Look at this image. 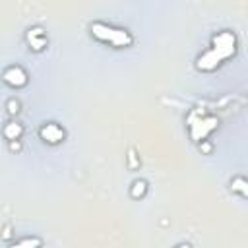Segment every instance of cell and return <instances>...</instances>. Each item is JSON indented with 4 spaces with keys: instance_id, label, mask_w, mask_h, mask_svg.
Here are the masks:
<instances>
[{
    "instance_id": "8992f818",
    "label": "cell",
    "mask_w": 248,
    "mask_h": 248,
    "mask_svg": "<svg viewBox=\"0 0 248 248\" xmlns=\"http://www.w3.org/2000/svg\"><path fill=\"white\" fill-rule=\"evenodd\" d=\"M25 41H27V45H29L35 52H41V50L46 46V43H48L46 33H45L43 27H31V29L25 33Z\"/></svg>"
},
{
    "instance_id": "7a4b0ae2",
    "label": "cell",
    "mask_w": 248,
    "mask_h": 248,
    "mask_svg": "<svg viewBox=\"0 0 248 248\" xmlns=\"http://www.w3.org/2000/svg\"><path fill=\"white\" fill-rule=\"evenodd\" d=\"M91 35L99 43L110 45L114 48H124V46H130L134 43V37H132V33L128 29L114 27V25H108V23H103V21L91 23Z\"/></svg>"
},
{
    "instance_id": "6da1fadb",
    "label": "cell",
    "mask_w": 248,
    "mask_h": 248,
    "mask_svg": "<svg viewBox=\"0 0 248 248\" xmlns=\"http://www.w3.org/2000/svg\"><path fill=\"white\" fill-rule=\"evenodd\" d=\"M236 46H238V41L232 31H219L217 35L211 37V46L196 60V68L200 72H213L227 58L234 56Z\"/></svg>"
},
{
    "instance_id": "ba28073f",
    "label": "cell",
    "mask_w": 248,
    "mask_h": 248,
    "mask_svg": "<svg viewBox=\"0 0 248 248\" xmlns=\"http://www.w3.org/2000/svg\"><path fill=\"white\" fill-rule=\"evenodd\" d=\"M145 192H147L145 180H136L132 184V198H141V196H145Z\"/></svg>"
},
{
    "instance_id": "30bf717a",
    "label": "cell",
    "mask_w": 248,
    "mask_h": 248,
    "mask_svg": "<svg viewBox=\"0 0 248 248\" xmlns=\"http://www.w3.org/2000/svg\"><path fill=\"white\" fill-rule=\"evenodd\" d=\"M25 244H31V246H33V244H37V246H39V244H41V240H29V238H25V240H19V242H17V246H25Z\"/></svg>"
},
{
    "instance_id": "52a82bcc",
    "label": "cell",
    "mask_w": 248,
    "mask_h": 248,
    "mask_svg": "<svg viewBox=\"0 0 248 248\" xmlns=\"http://www.w3.org/2000/svg\"><path fill=\"white\" fill-rule=\"evenodd\" d=\"M2 134H4V138H6L8 141H16V140L21 138L23 126H21L19 122H8V124L4 126V130H2Z\"/></svg>"
},
{
    "instance_id": "3957f363",
    "label": "cell",
    "mask_w": 248,
    "mask_h": 248,
    "mask_svg": "<svg viewBox=\"0 0 248 248\" xmlns=\"http://www.w3.org/2000/svg\"><path fill=\"white\" fill-rule=\"evenodd\" d=\"M217 124H219V120L215 118V116H200V118H196L194 114H190V118H188V128H190V136H192V140H196V141H200V140H205L207 136H209V132H213L215 128H217Z\"/></svg>"
},
{
    "instance_id": "277c9868",
    "label": "cell",
    "mask_w": 248,
    "mask_h": 248,
    "mask_svg": "<svg viewBox=\"0 0 248 248\" xmlns=\"http://www.w3.org/2000/svg\"><path fill=\"white\" fill-rule=\"evenodd\" d=\"M39 138L48 145H58L66 138V130L56 122H46L39 128Z\"/></svg>"
},
{
    "instance_id": "9c48e42d",
    "label": "cell",
    "mask_w": 248,
    "mask_h": 248,
    "mask_svg": "<svg viewBox=\"0 0 248 248\" xmlns=\"http://www.w3.org/2000/svg\"><path fill=\"white\" fill-rule=\"evenodd\" d=\"M232 192H238L242 198H246V196H248L246 180H244V178H234V180H232Z\"/></svg>"
},
{
    "instance_id": "5b68a950",
    "label": "cell",
    "mask_w": 248,
    "mask_h": 248,
    "mask_svg": "<svg viewBox=\"0 0 248 248\" xmlns=\"http://www.w3.org/2000/svg\"><path fill=\"white\" fill-rule=\"evenodd\" d=\"M2 81H4L6 85L14 87V89H19V87H25V85H27L29 76H27V72H25L21 66H10V68L4 70Z\"/></svg>"
}]
</instances>
